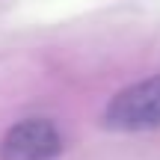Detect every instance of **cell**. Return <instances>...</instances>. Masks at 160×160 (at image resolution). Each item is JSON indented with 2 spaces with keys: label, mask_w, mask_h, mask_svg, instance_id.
Wrapping results in <instances>:
<instances>
[{
  "label": "cell",
  "mask_w": 160,
  "mask_h": 160,
  "mask_svg": "<svg viewBox=\"0 0 160 160\" xmlns=\"http://www.w3.org/2000/svg\"><path fill=\"white\" fill-rule=\"evenodd\" d=\"M101 125L116 133H139L160 128V74L119 89L104 107Z\"/></svg>",
  "instance_id": "6da1fadb"
},
{
  "label": "cell",
  "mask_w": 160,
  "mask_h": 160,
  "mask_svg": "<svg viewBox=\"0 0 160 160\" xmlns=\"http://www.w3.org/2000/svg\"><path fill=\"white\" fill-rule=\"evenodd\" d=\"M65 148V139L51 119H21L0 139V160H53Z\"/></svg>",
  "instance_id": "7a4b0ae2"
}]
</instances>
